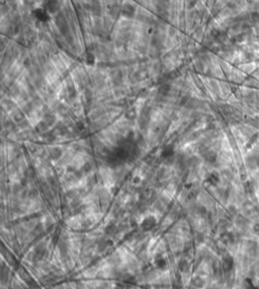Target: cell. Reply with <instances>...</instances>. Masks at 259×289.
I'll list each match as a JSON object with an SVG mask.
<instances>
[{"label": "cell", "instance_id": "cell-1", "mask_svg": "<svg viewBox=\"0 0 259 289\" xmlns=\"http://www.w3.org/2000/svg\"><path fill=\"white\" fill-rule=\"evenodd\" d=\"M156 222H157L156 218L151 215V216L146 217L145 219L143 220V222L141 223V226L145 231H149L154 228V226L156 225Z\"/></svg>", "mask_w": 259, "mask_h": 289}, {"label": "cell", "instance_id": "cell-2", "mask_svg": "<svg viewBox=\"0 0 259 289\" xmlns=\"http://www.w3.org/2000/svg\"><path fill=\"white\" fill-rule=\"evenodd\" d=\"M207 183H209L212 186H216L219 182H220V176L217 171H212L209 175L207 176V178H205Z\"/></svg>", "mask_w": 259, "mask_h": 289}, {"label": "cell", "instance_id": "cell-3", "mask_svg": "<svg viewBox=\"0 0 259 289\" xmlns=\"http://www.w3.org/2000/svg\"><path fill=\"white\" fill-rule=\"evenodd\" d=\"M173 153H174V148L172 147V146H168V147H166V148H164V150L162 151V157H169V156H171V155H173Z\"/></svg>", "mask_w": 259, "mask_h": 289}]
</instances>
